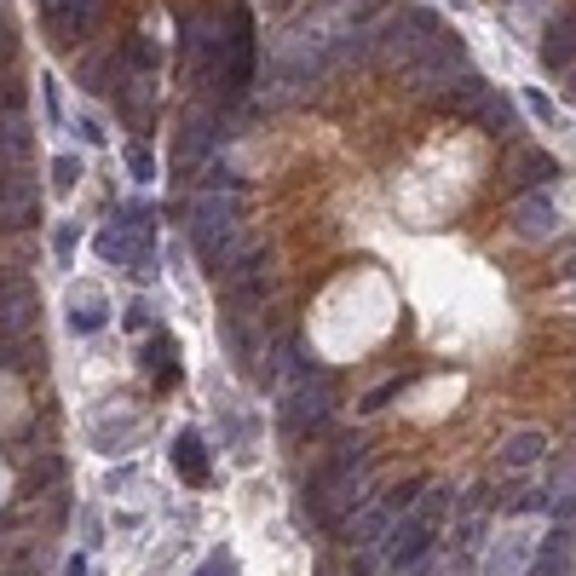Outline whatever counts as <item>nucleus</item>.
Wrapping results in <instances>:
<instances>
[{
  "label": "nucleus",
  "mask_w": 576,
  "mask_h": 576,
  "mask_svg": "<svg viewBox=\"0 0 576 576\" xmlns=\"http://www.w3.org/2000/svg\"><path fill=\"white\" fill-rule=\"evenodd\" d=\"M369 507V467H363V444L346 439L335 456H328V467L317 472L312 484H305V513H312V525L323 530H340L352 513Z\"/></svg>",
  "instance_id": "nucleus-1"
},
{
  "label": "nucleus",
  "mask_w": 576,
  "mask_h": 576,
  "mask_svg": "<svg viewBox=\"0 0 576 576\" xmlns=\"http://www.w3.org/2000/svg\"><path fill=\"white\" fill-rule=\"evenodd\" d=\"M444 507H449L444 490L421 484V496L398 513L393 530H386V565H393V571H416L432 553V537H439V525H444Z\"/></svg>",
  "instance_id": "nucleus-2"
},
{
  "label": "nucleus",
  "mask_w": 576,
  "mask_h": 576,
  "mask_svg": "<svg viewBox=\"0 0 576 576\" xmlns=\"http://www.w3.org/2000/svg\"><path fill=\"white\" fill-rule=\"evenodd\" d=\"M237 237H242L237 191H202L196 208H191V242H196V254L208 260V272H219V265L237 254Z\"/></svg>",
  "instance_id": "nucleus-3"
},
{
  "label": "nucleus",
  "mask_w": 576,
  "mask_h": 576,
  "mask_svg": "<svg viewBox=\"0 0 576 576\" xmlns=\"http://www.w3.org/2000/svg\"><path fill=\"white\" fill-rule=\"evenodd\" d=\"M208 81L219 87V98H242L254 81V17L237 7L225 35H208Z\"/></svg>",
  "instance_id": "nucleus-4"
},
{
  "label": "nucleus",
  "mask_w": 576,
  "mask_h": 576,
  "mask_svg": "<svg viewBox=\"0 0 576 576\" xmlns=\"http://www.w3.org/2000/svg\"><path fill=\"white\" fill-rule=\"evenodd\" d=\"M439 35H444V24H439L427 7H404V12H393V17L375 29V52H381V64L409 70Z\"/></svg>",
  "instance_id": "nucleus-5"
},
{
  "label": "nucleus",
  "mask_w": 576,
  "mask_h": 576,
  "mask_svg": "<svg viewBox=\"0 0 576 576\" xmlns=\"http://www.w3.org/2000/svg\"><path fill=\"white\" fill-rule=\"evenodd\" d=\"M98 254L110 265H133L139 277L156 272V242H151V208L133 202V208H121L110 231H98Z\"/></svg>",
  "instance_id": "nucleus-6"
},
{
  "label": "nucleus",
  "mask_w": 576,
  "mask_h": 576,
  "mask_svg": "<svg viewBox=\"0 0 576 576\" xmlns=\"http://www.w3.org/2000/svg\"><path fill=\"white\" fill-rule=\"evenodd\" d=\"M328 416H335V386H328L323 369L305 363V369H300V381H295V393H288V404H283V427L300 439V432L323 427Z\"/></svg>",
  "instance_id": "nucleus-7"
},
{
  "label": "nucleus",
  "mask_w": 576,
  "mask_h": 576,
  "mask_svg": "<svg viewBox=\"0 0 576 576\" xmlns=\"http://www.w3.org/2000/svg\"><path fill=\"white\" fill-rule=\"evenodd\" d=\"M219 144V116L214 110H184L173 128V179H191Z\"/></svg>",
  "instance_id": "nucleus-8"
},
{
  "label": "nucleus",
  "mask_w": 576,
  "mask_h": 576,
  "mask_svg": "<svg viewBox=\"0 0 576 576\" xmlns=\"http://www.w3.org/2000/svg\"><path fill=\"white\" fill-rule=\"evenodd\" d=\"M40 219V184L24 168H0V237Z\"/></svg>",
  "instance_id": "nucleus-9"
},
{
  "label": "nucleus",
  "mask_w": 576,
  "mask_h": 576,
  "mask_svg": "<svg viewBox=\"0 0 576 576\" xmlns=\"http://www.w3.org/2000/svg\"><path fill=\"white\" fill-rule=\"evenodd\" d=\"M98 12H105V0H40V17H47V35H52V40H81V35H93Z\"/></svg>",
  "instance_id": "nucleus-10"
},
{
  "label": "nucleus",
  "mask_w": 576,
  "mask_h": 576,
  "mask_svg": "<svg viewBox=\"0 0 576 576\" xmlns=\"http://www.w3.org/2000/svg\"><path fill=\"white\" fill-rule=\"evenodd\" d=\"M560 179V161H553L548 151H537V144H525V151H513L507 161V191H519V196H537L542 184Z\"/></svg>",
  "instance_id": "nucleus-11"
},
{
  "label": "nucleus",
  "mask_w": 576,
  "mask_h": 576,
  "mask_svg": "<svg viewBox=\"0 0 576 576\" xmlns=\"http://www.w3.org/2000/svg\"><path fill=\"white\" fill-rule=\"evenodd\" d=\"M29 328H35V288L7 277L0 283V335L17 340V335H29Z\"/></svg>",
  "instance_id": "nucleus-12"
},
{
  "label": "nucleus",
  "mask_w": 576,
  "mask_h": 576,
  "mask_svg": "<svg viewBox=\"0 0 576 576\" xmlns=\"http://www.w3.org/2000/svg\"><path fill=\"white\" fill-rule=\"evenodd\" d=\"M484 93H490V87H484V81H479V75H472V70H461L456 81H444V87H439V93H432V105H439L444 116H461V121H472V110H479V105H484Z\"/></svg>",
  "instance_id": "nucleus-13"
},
{
  "label": "nucleus",
  "mask_w": 576,
  "mask_h": 576,
  "mask_svg": "<svg viewBox=\"0 0 576 576\" xmlns=\"http://www.w3.org/2000/svg\"><path fill=\"white\" fill-rule=\"evenodd\" d=\"M542 456H548V439L537 427H525V432H513V439L502 444V456H496V472H530V467H542Z\"/></svg>",
  "instance_id": "nucleus-14"
},
{
  "label": "nucleus",
  "mask_w": 576,
  "mask_h": 576,
  "mask_svg": "<svg viewBox=\"0 0 576 576\" xmlns=\"http://www.w3.org/2000/svg\"><path fill=\"white\" fill-rule=\"evenodd\" d=\"M576 64V12H560L542 35V70H571Z\"/></svg>",
  "instance_id": "nucleus-15"
},
{
  "label": "nucleus",
  "mask_w": 576,
  "mask_h": 576,
  "mask_svg": "<svg viewBox=\"0 0 576 576\" xmlns=\"http://www.w3.org/2000/svg\"><path fill=\"white\" fill-rule=\"evenodd\" d=\"M29 144H35V128L24 121V110H17V105H0V161H7V168H17V161L29 156Z\"/></svg>",
  "instance_id": "nucleus-16"
},
{
  "label": "nucleus",
  "mask_w": 576,
  "mask_h": 576,
  "mask_svg": "<svg viewBox=\"0 0 576 576\" xmlns=\"http://www.w3.org/2000/svg\"><path fill=\"white\" fill-rule=\"evenodd\" d=\"M105 323H110L105 295H98V288H75V295H70V328H75V335H98Z\"/></svg>",
  "instance_id": "nucleus-17"
},
{
  "label": "nucleus",
  "mask_w": 576,
  "mask_h": 576,
  "mask_svg": "<svg viewBox=\"0 0 576 576\" xmlns=\"http://www.w3.org/2000/svg\"><path fill=\"white\" fill-rule=\"evenodd\" d=\"M173 467L184 484H208V449H202V432H179L173 439Z\"/></svg>",
  "instance_id": "nucleus-18"
},
{
  "label": "nucleus",
  "mask_w": 576,
  "mask_h": 576,
  "mask_svg": "<svg viewBox=\"0 0 576 576\" xmlns=\"http://www.w3.org/2000/svg\"><path fill=\"white\" fill-rule=\"evenodd\" d=\"M472 121H479L490 139H513V133H519V121H513V98H507V93H484V105L472 110Z\"/></svg>",
  "instance_id": "nucleus-19"
},
{
  "label": "nucleus",
  "mask_w": 576,
  "mask_h": 576,
  "mask_svg": "<svg viewBox=\"0 0 576 576\" xmlns=\"http://www.w3.org/2000/svg\"><path fill=\"white\" fill-rule=\"evenodd\" d=\"M513 225H519V237H553V231H560V214H553V202L537 191V196L519 202V219H513Z\"/></svg>",
  "instance_id": "nucleus-20"
},
{
  "label": "nucleus",
  "mask_w": 576,
  "mask_h": 576,
  "mask_svg": "<svg viewBox=\"0 0 576 576\" xmlns=\"http://www.w3.org/2000/svg\"><path fill=\"white\" fill-rule=\"evenodd\" d=\"M565 565H571V537H565V530H553L548 548L537 553V576H565Z\"/></svg>",
  "instance_id": "nucleus-21"
},
{
  "label": "nucleus",
  "mask_w": 576,
  "mask_h": 576,
  "mask_svg": "<svg viewBox=\"0 0 576 576\" xmlns=\"http://www.w3.org/2000/svg\"><path fill=\"white\" fill-rule=\"evenodd\" d=\"M173 358H179V352H173V346L156 335V340H151V375H156V386H161V393H168V386L179 381V363H173Z\"/></svg>",
  "instance_id": "nucleus-22"
},
{
  "label": "nucleus",
  "mask_w": 576,
  "mask_h": 576,
  "mask_svg": "<svg viewBox=\"0 0 576 576\" xmlns=\"http://www.w3.org/2000/svg\"><path fill=\"white\" fill-rule=\"evenodd\" d=\"M75 179H81V156H58L52 161V184L58 191H75Z\"/></svg>",
  "instance_id": "nucleus-23"
},
{
  "label": "nucleus",
  "mask_w": 576,
  "mask_h": 576,
  "mask_svg": "<svg viewBox=\"0 0 576 576\" xmlns=\"http://www.w3.org/2000/svg\"><path fill=\"white\" fill-rule=\"evenodd\" d=\"M196 576H237V560H231V553H208Z\"/></svg>",
  "instance_id": "nucleus-24"
},
{
  "label": "nucleus",
  "mask_w": 576,
  "mask_h": 576,
  "mask_svg": "<svg viewBox=\"0 0 576 576\" xmlns=\"http://www.w3.org/2000/svg\"><path fill=\"white\" fill-rule=\"evenodd\" d=\"M128 168H133V179H151V151H144V144L128 151Z\"/></svg>",
  "instance_id": "nucleus-25"
},
{
  "label": "nucleus",
  "mask_w": 576,
  "mask_h": 576,
  "mask_svg": "<svg viewBox=\"0 0 576 576\" xmlns=\"http://www.w3.org/2000/svg\"><path fill=\"white\" fill-rule=\"evenodd\" d=\"M393 393H404V381H386V386H381V393H369V398H363L358 409H381V404H386V398H393Z\"/></svg>",
  "instance_id": "nucleus-26"
},
{
  "label": "nucleus",
  "mask_w": 576,
  "mask_h": 576,
  "mask_svg": "<svg viewBox=\"0 0 576 576\" xmlns=\"http://www.w3.org/2000/svg\"><path fill=\"white\" fill-rule=\"evenodd\" d=\"M525 110H530V116H542V121H553V105H548L542 93H525Z\"/></svg>",
  "instance_id": "nucleus-27"
},
{
  "label": "nucleus",
  "mask_w": 576,
  "mask_h": 576,
  "mask_svg": "<svg viewBox=\"0 0 576 576\" xmlns=\"http://www.w3.org/2000/svg\"><path fill=\"white\" fill-rule=\"evenodd\" d=\"M340 7H346V12H352V17H369V12H375V7H386V0H340Z\"/></svg>",
  "instance_id": "nucleus-28"
},
{
  "label": "nucleus",
  "mask_w": 576,
  "mask_h": 576,
  "mask_svg": "<svg viewBox=\"0 0 576 576\" xmlns=\"http://www.w3.org/2000/svg\"><path fill=\"white\" fill-rule=\"evenodd\" d=\"M64 576H87V553H75V560L64 565Z\"/></svg>",
  "instance_id": "nucleus-29"
},
{
  "label": "nucleus",
  "mask_w": 576,
  "mask_h": 576,
  "mask_svg": "<svg viewBox=\"0 0 576 576\" xmlns=\"http://www.w3.org/2000/svg\"><path fill=\"white\" fill-rule=\"evenodd\" d=\"M7 52H12V24L0 17V58H7Z\"/></svg>",
  "instance_id": "nucleus-30"
},
{
  "label": "nucleus",
  "mask_w": 576,
  "mask_h": 576,
  "mask_svg": "<svg viewBox=\"0 0 576 576\" xmlns=\"http://www.w3.org/2000/svg\"><path fill=\"white\" fill-rule=\"evenodd\" d=\"M265 7H272V12H283V7H295V0H265Z\"/></svg>",
  "instance_id": "nucleus-31"
},
{
  "label": "nucleus",
  "mask_w": 576,
  "mask_h": 576,
  "mask_svg": "<svg viewBox=\"0 0 576 576\" xmlns=\"http://www.w3.org/2000/svg\"><path fill=\"white\" fill-rule=\"evenodd\" d=\"M571 105H576V81H571Z\"/></svg>",
  "instance_id": "nucleus-32"
},
{
  "label": "nucleus",
  "mask_w": 576,
  "mask_h": 576,
  "mask_svg": "<svg viewBox=\"0 0 576 576\" xmlns=\"http://www.w3.org/2000/svg\"><path fill=\"white\" fill-rule=\"evenodd\" d=\"M17 576H24V571H17Z\"/></svg>",
  "instance_id": "nucleus-33"
}]
</instances>
